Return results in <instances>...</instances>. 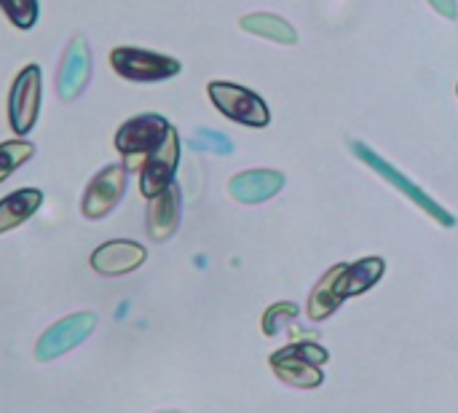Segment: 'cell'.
Returning <instances> with one entry per match:
<instances>
[{"label":"cell","mask_w":458,"mask_h":413,"mask_svg":"<svg viewBox=\"0 0 458 413\" xmlns=\"http://www.w3.org/2000/svg\"><path fill=\"white\" fill-rule=\"evenodd\" d=\"M330 360V352L309 339L287 344L268 357L271 371L279 382L298 387V390H317L325 382L322 366Z\"/></svg>","instance_id":"obj_1"},{"label":"cell","mask_w":458,"mask_h":413,"mask_svg":"<svg viewBox=\"0 0 458 413\" xmlns=\"http://www.w3.org/2000/svg\"><path fill=\"white\" fill-rule=\"evenodd\" d=\"M172 124L158 116V113H142L129 118L118 132H115V151L123 156L126 169H142L148 156L166 140Z\"/></svg>","instance_id":"obj_2"},{"label":"cell","mask_w":458,"mask_h":413,"mask_svg":"<svg viewBox=\"0 0 458 413\" xmlns=\"http://www.w3.org/2000/svg\"><path fill=\"white\" fill-rule=\"evenodd\" d=\"M207 94L212 99V105L231 121L252 126V129H263L271 124V110L268 105L250 89L231 83V81H212L207 86Z\"/></svg>","instance_id":"obj_3"},{"label":"cell","mask_w":458,"mask_h":413,"mask_svg":"<svg viewBox=\"0 0 458 413\" xmlns=\"http://www.w3.org/2000/svg\"><path fill=\"white\" fill-rule=\"evenodd\" d=\"M352 151L362 159V164H368L373 172H378L389 185H394L400 194H405L416 207H421V210H424L429 218H435L443 228H454V226H456V218H454V215L440 204V202H435V199L421 188V185H416L413 180H408L397 167H392L386 159H381L373 148H368L365 142H352Z\"/></svg>","instance_id":"obj_4"},{"label":"cell","mask_w":458,"mask_h":413,"mask_svg":"<svg viewBox=\"0 0 458 413\" xmlns=\"http://www.w3.org/2000/svg\"><path fill=\"white\" fill-rule=\"evenodd\" d=\"M110 65L113 70L126 78V81H137V83H156V81H169L174 78L182 65L169 56V54H158V51H148V48H134V46H118L110 51Z\"/></svg>","instance_id":"obj_5"},{"label":"cell","mask_w":458,"mask_h":413,"mask_svg":"<svg viewBox=\"0 0 458 413\" xmlns=\"http://www.w3.org/2000/svg\"><path fill=\"white\" fill-rule=\"evenodd\" d=\"M40 99H43V73L38 65H27L16 75L8 94V124L19 137L32 132L40 116Z\"/></svg>","instance_id":"obj_6"},{"label":"cell","mask_w":458,"mask_h":413,"mask_svg":"<svg viewBox=\"0 0 458 413\" xmlns=\"http://www.w3.org/2000/svg\"><path fill=\"white\" fill-rule=\"evenodd\" d=\"M97 314L94 312H78L70 314L59 323H54L35 344V360L38 363H51L67 352H72L75 347H81L97 328Z\"/></svg>","instance_id":"obj_7"},{"label":"cell","mask_w":458,"mask_h":413,"mask_svg":"<svg viewBox=\"0 0 458 413\" xmlns=\"http://www.w3.org/2000/svg\"><path fill=\"white\" fill-rule=\"evenodd\" d=\"M126 183H129V169L123 164H110V167L99 169L91 177V183H89V188H86V194L81 199L83 218L99 220V218L110 215L118 207V202L123 199Z\"/></svg>","instance_id":"obj_8"},{"label":"cell","mask_w":458,"mask_h":413,"mask_svg":"<svg viewBox=\"0 0 458 413\" xmlns=\"http://www.w3.org/2000/svg\"><path fill=\"white\" fill-rule=\"evenodd\" d=\"M177 164H180V134L172 126L169 134H166V140L142 164V172H140V194L145 199H156L158 194H164L174 183Z\"/></svg>","instance_id":"obj_9"},{"label":"cell","mask_w":458,"mask_h":413,"mask_svg":"<svg viewBox=\"0 0 458 413\" xmlns=\"http://www.w3.org/2000/svg\"><path fill=\"white\" fill-rule=\"evenodd\" d=\"M145 258H148V250L140 242L113 239V242L99 245L91 253L89 263L99 277H123V274L137 271L145 263Z\"/></svg>","instance_id":"obj_10"},{"label":"cell","mask_w":458,"mask_h":413,"mask_svg":"<svg viewBox=\"0 0 458 413\" xmlns=\"http://www.w3.org/2000/svg\"><path fill=\"white\" fill-rule=\"evenodd\" d=\"M91 75V51L83 35H75L70 40V46L64 48V56L59 62V73H56V94L62 99H75Z\"/></svg>","instance_id":"obj_11"},{"label":"cell","mask_w":458,"mask_h":413,"mask_svg":"<svg viewBox=\"0 0 458 413\" xmlns=\"http://www.w3.org/2000/svg\"><path fill=\"white\" fill-rule=\"evenodd\" d=\"M284 188V175L276 169H250L239 172L228 183V194L239 204H260L274 199Z\"/></svg>","instance_id":"obj_12"},{"label":"cell","mask_w":458,"mask_h":413,"mask_svg":"<svg viewBox=\"0 0 458 413\" xmlns=\"http://www.w3.org/2000/svg\"><path fill=\"white\" fill-rule=\"evenodd\" d=\"M180 215H182V194H180V185L172 183L164 194L150 199L145 231L150 234L153 242H166L177 231Z\"/></svg>","instance_id":"obj_13"},{"label":"cell","mask_w":458,"mask_h":413,"mask_svg":"<svg viewBox=\"0 0 458 413\" xmlns=\"http://www.w3.org/2000/svg\"><path fill=\"white\" fill-rule=\"evenodd\" d=\"M344 271H346V263H338V266L327 269L325 277L317 282V288L311 290L309 306H306L309 320L322 323V320H327L330 314H335V309L344 304V298H341V293H338V282H341Z\"/></svg>","instance_id":"obj_14"},{"label":"cell","mask_w":458,"mask_h":413,"mask_svg":"<svg viewBox=\"0 0 458 413\" xmlns=\"http://www.w3.org/2000/svg\"><path fill=\"white\" fill-rule=\"evenodd\" d=\"M43 204V194L38 188H19L0 199V234L19 228L27 223Z\"/></svg>","instance_id":"obj_15"},{"label":"cell","mask_w":458,"mask_h":413,"mask_svg":"<svg viewBox=\"0 0 458 413\" xmlns=\"http://www.w3.org/2000/svg\"><path fill=\"white\" fill-rule=\"evenodd\" d=\"M384 271H386L384 258H362V261L346 266V271H344V277H341V282H338L341 298L346 301V298H354V296L368 293L373 285L381 282Z\"/></svg>","instance_id":"obj_16"},{"label":"cell","mask_w":458,"mask_h":413,"mask_svg":"<svg viewBox=\"0 0 458 413\" xmlns=\"http://www.w3.org/2000/svg\"><path fill=\"white\" fill-rule=\"evenodd\" d=\"M239 24H242V30H247V32H252V35H258V38L282 43V46L298 43L295 27H293L287 19L276 16V13H266V11H260V13H247Z\"/></svg>","instance_id":"obj_17"},{"label":"cell","mask_w":458,"mask_h":413,"mask_svg":"<svg viewBox=\"0 0 458 413\" xmlns=\"http://www.w3.org/2000/svg\"><path fill=\"white\" fill-rule=\"evenodd\" d=\"M32 156H35V145L27 142V140H5V142H0V183H5Z\"/></svg>","instance_id":"obj_18"},{"label":"cell","mask_w":458,"mask_h":413,"mask_svg":"<svg viewBox=\"0 0 458 413\" xmlns=\"http://www.w3.org/2000/svg\"><path fill=\"white\" fill-rule=\"evenodd\" d=\"M0 8L8 16V22L16 24L19 30L35 27L38 13H40V3L38 0H0Z\"/></svg>","instance_id":"obj_19"},{"label":"cell","mask_w":458,"mask_h":413,"mask_svg":"<svg viewBox=\"0 0 458 413\" xmlns=\"http://www.w3.org/2000/svg\"><path fill=\"white\" fill-rule=\"evenodd\" d=\"M295 320H298V306H295V304H287V301L274 304V306H268L266 314H263V333L274 339V336H279L284 328H290Z\"/></svg>","instance_id":"obj_20"},{"label":"cell","mask_w":458,"mask_h":413,"mask_svg":"<svg viewBox=\"0 0 458 413\" xmlns=\"http://www.w3.org/2000/svg\"><path fill=\"white\" fill-rule=\"evenodd\" d=\"M196 148H201V151H212V153H231V151H233L231 140H228L225 134H220V132H209V129H201V132L196 134Z\"/></svg>","instance_id":"obj_21"},{"label":"cell","mask_w":458,"mask_h":413,"mask_svg":"<svg viewBox=\"0 0 458 413\" xmlns=\"http://www.w3.org/2000/svg\"><path fill=\"white\" fill-rule=\"evenodd\" d=\"M429 5L440 13V16H445V19H458V0H429Z\"/></svg>","instance_id":"obj_22"},{"label":"cell","mask_w":458,"mask_h":413,"mask_svg":"<svg viewBox=\"0 0 458 413\" xmlns=\"http://www.w3.org/2000/svg\"><path fill=\"white\" fill-rule=\"evenodd\" d=\"M158 413H182V411H158Z\"/></svg>","instance_id":"obj_23"},{"label":"cell","mask_w":458,"mask_h":413,"mask_svg":"<svg viewBox=\"0 0 458 413\" xmlns=\"http://www.w3.org/2000/svg\"><path fill=\"white\" fill-rule=\"evenodd\" d=\"M456 91H458V86H456Z\"/></svg>","instance_id":"obj_24"}]
</instances>
